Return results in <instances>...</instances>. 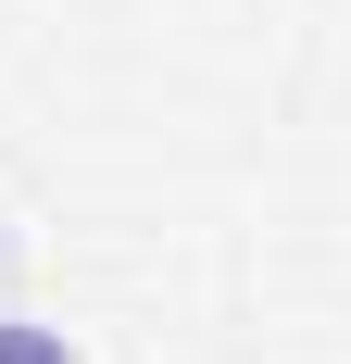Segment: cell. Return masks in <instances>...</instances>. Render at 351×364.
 <instances>
[{
    "label": "cell",
    "instance_id": "obj_1",
    "mask_svg": "<svg viewBox=\"0 0 351 364\" xmlns=\"http://www.w3.org/2000/svg\"><path fill=\"white\" fill-rule=\"evenodd\" d=\"M0 364H75V339L50 314H0Z\"/></svg>",
    "mask_w": 351,
    "mask_h": 364
}]
</instances>
